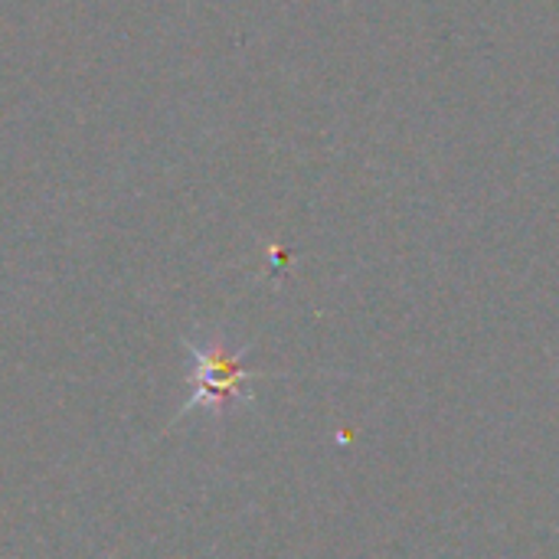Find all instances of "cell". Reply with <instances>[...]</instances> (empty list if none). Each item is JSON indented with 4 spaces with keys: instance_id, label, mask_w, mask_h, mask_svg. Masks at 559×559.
Returning a JSON list of instances; mask_svg holds the SVG:
<instances>
[{
    "instance_id": "6da1fadb",
    "label": "cell",
    "mask_w": 559,
    "mask_h": 559,
    "mask_svg": "<svg viewBox=\"0 0 559 559\" xmlns=\"http://www.w3.org/2000/svg\"><path fill=\"white\" fill-rule=\"evenodd\" d=\"M193 357L200 364L197 370V393L190 400L187 409L193 406H223V400H242L246 386L252 383L255 373L242 370L239 354L223 347V344H206V347H193Z\"/></svg>"
}]
</instances>
